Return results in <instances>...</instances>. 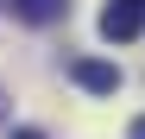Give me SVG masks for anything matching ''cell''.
I'll return each instance as SVG.
<instances>
[{
  "label": "cell",
  "instance_id": "obj_1",
  "mask_svg": "<svg viewBox=\"0 0 145 139\" xmlns=\"http://www.w3.org/2000/svg\"><path fill=\"white\" fill-rule=\"evenodd\" d=\"M145 32V0H107L101 7V38L107 44H133Z\"/></svg>",
  "mask_w": 145,
  "mask_h": 139
},
{
  "label": "cell",
  "instance_id": "obj_2",
  "mask_svg": "<svg viewBox=\"0 0 145 139\" xmlns=\"http://www.w3.org/2000/svg\"><path fill=\"white\" fill-rule=\"evenodd\" d=\"M69 82L88 89V95H114V89H120V70L101 63V57H76V63H69Z\"/></svg>",
  "mask_w": 145,
  "mask_h": 139
},
{
  "label": "cell",
  "instance_id": "obj_3",
  "mask_svg": "<svg viewBox=\"0 0 145 139\" xmlns=\"http://www.w3.org/2000/svg\"><path fill=\"white\" fill-rule=\"evenodd\" d=\"M7 7H13V19H25V26H51V19L69 13V0H7Z\"/></svg>",
  "mask_w": 145,
  "mask_h": 139
},
{
  "label": "cell",
  "instance_id": "obj_4",
  "mask_svg": "<svg viewBox=\"0 0 145 139\" xmlns=\"http://www.w3.org/2000/svg\"><path fill=\"white\" fill-rule=\"evenodd\" d=\"M13 139H44V133L38 127H13Z\"/></svg>",
  "mask_w": 145,
  "mask_h": 139
},
{
  "label": "cell",
  "instance_id": "obj_5",
  "mask_svg": "<svg viewBox=\"0 0 145 139\" xmlns=\"http://www.w3.org/2000/svg\"><path fill=\"white\" fill-rule=\"evenodd\" d=\"M133 139H145V114H139V120H133Z\"/></svg>",
  "mask_w": 145,
  "mask_h": 139
},
{
  "label": "cell",
  "instance_id": "obj_6",
  "mask_svg": "<svg viewBox=\"0 0 145 139\" xmlns=\"http://www.w3.org/2000/svg\"><path fill=\"white\" fill-rule=\"evenodd\" d=\"M0 127H7V95H0Z\"/></svg>",
  "mask_w": 145,
  "mask_h": 139
}]
</instances>
